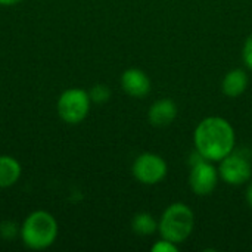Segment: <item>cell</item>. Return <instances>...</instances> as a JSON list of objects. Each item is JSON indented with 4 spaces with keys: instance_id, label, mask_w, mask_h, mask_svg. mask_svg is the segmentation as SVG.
<instances>
[{
    "instance_id": "cell-1",
    "label": "cell",
    "mask_w": 252,
    "mask_h": 252,
    "mask_svg": "<svg viewBox=\"0 0 252 252\" xmlns=\"http://www.w3.org/2000/svg\"><path fill=\"white\" fill-rule=\"evenodd\" d=\"M193 145L202 158L220 162L235 151L236 133L226 118L211 115L198 123L193 131Z\"/></svg>"
},
{
    "instance_id": "cell-2",
    "label": "cell",
    "mask_w": 252,
    "mask_h": 252,
    "mask_svg": "<svg viewBox=\"0 0 252 252\" xmlns=\"http://www.w3.org/2000/svg\"><path fill=\"white\" fill-rule=\"evenodd\" d=\"M195 229V213L185 202H174L168 205L158 221V232L161 238L177 245L189 239Z\"/></svg>"
},
{
    "instance_id": "cell-3",
    "label": "cell",
    "mask_w": 252,
    "mask_h": 252,
    "mask_svg": "<svg viewBox=\"0 0 252 252\" xmlns=\"http://www.w3.org/2000/svg\"><path fill=\"white\" fill-rule=\"evenodd\" d=\"M21 238L30 250H46L58 238V221L47 211H34L22 224Z\"/></svg>"
},
{
    "instance_id": "cell-4",
    "label": "cell",
    "mask_w": 252,
    "mask_h": 252,
    "mask_svg": "<svg viewBox=\"0 0 252 252\" xmlns=\"http://www.w3.org/2000/svg\"><path fill=\"white\" fill-rule=\"evenodd\" d=\"M220 180L219 168L216 165L202 158L198 152L195 159H190V173H189V188L198 196L211 195Z\"/></svg>"
},
{
    "instance_id": "cell-5",
    "label": "cell",
    "mask_w": 252,
    "mask_h": 252,
    "mask_svg": "<svg viewBox=\"0 0 252 252\" xmlns=\"http://www.w3.org/2000/svg\"><path fill=\"white\" fill-rule=\"evenodd\" d=\"M89 92L83 89H68L58 99V114L68 124H80L90 111Z\"/></svg>"
},
{
    "instance_id": "cell-6",
    "label": "cell",
    "mask_w": 252,
    "mask_h": 252,
    "mask_svg": "<svg viewBox=\"0 0 252 252\" xmlns=\"http://www.w3.org/2000/svg\"><path fill=\"white\" fill-rule=\"evenodd\" d=\"M131 173L139 183L154 186L161 183L167 177L168 164L161 155L154 152H145L134 159Z\"/></svg>"
},
{
    "instance_id": "cell-7",
    "label": "cell",
    "mask_w": 252,
    "mask_h": 252,
    "mask_svg": "<svg viewBox=\"0 0 252 252\" xmlns=\"http://www.w3.org/2000/svg\"><path fill=\"white\" fill-rule=\"evenodd\" d=\"M220 179L230 186H241L252 179L251 161L238 152H232L220 161L219 165Z\"/></svg>"
},
{
    "instance_id": "cell-8",
    "label": "cell",
    "mask_w": 252,
    "mask_h": 252,
    "mask_svg": "<svg viewBox=\"0 0 252 252\" xmlns=\"http://www.w3.org/2000/svg\"><path fill=\"white\" fill-rule=\"evenodd\" d=\"M121 87L123 90L136 99L145 97L149 94L151 92V78L148 77V74L139 68H128L121 74Z\"/></svg>"
},
{
    "instance_id": "cell-9",
    "label": "cell",
    "mask_w": 252,
    "mask_h": 252,
    "mask_svg": "<svg viewBox=\"0 0 252 252\" xmlns=\"http://www.w3.org/2000/svg\"><path fill=\"white\" fill-rule=\"evenodd\" d=\"M177 105L170 97H162L155 100L149 111H148V120L152 127L157 128H165L174 123L177 118Z\"/></svg>"
},
{
    "instance_id": "cell-10",
    "label": "cell",
    "mask_w": 252,
    "mask_h": 252,
    "mask_svg": "<svg viewBox=\"0 0 252 252\" xmlns=\"http://www.w3.org/2000/svg\"><path fill=\"white\" fill-rule=\"evenodd\" d=\"M250 84V77L245 69L235 68L229 71L223 81H221V90L227 97H239L245 93Z\"/></svg>"
},
{
    "instance_id": "cell-11",
    "label": "cell",
    "mask_w": 252,
    "mask_h": 252,
    "mask_svg": "<svg viewBox=\"0 0 252 252\" xmlns=\"http://www.w3.org/2000/svg\"><path fill=\"white\" fill-rule=\"evenodd\" d=\"M21 164L7 155L0 157V188L13 186L21 177Z\"/></svg>"
},
{
    "instance_id": "cell-12",
    "label": "cell",
    "mask_w": 252,
    "mask_h": 252,
    "mask_svg": "<svg viewBox=\"0 0 252 252\" xmlns=\"http://www.w3.org/2000/svg\"><path fill=\"white\" fill-rule=\"evenodd\" d=\"M131 229L140 236H151L158 232V221L149 213H139L131 220Z\"/></svg>"
},
{
    "instance_id": "cell-13",
    "label": "cell",
    "mask_w": 252,
    "mask_h": 252,
    "mask_svg": "<svg viewBox=\"0 0 252 252\" xmlns=\"http://www.w3.org/2000/svg\"><path fill=\"white\" fill-rule=\"evenodd\" d=\"M89 96L93 103H106L111 99V90L105 84H96L90 89Z\"/></svg>"
},
{
    "instance_id": "cell-14",
    "label": "cell",
    "mask_w": 252,
    "mask_h": 252,
    "mask_svg": "<svg viewBox=\"0 0 252 252\" xmlns=\"http://www.w3.org/2000/svg\"><path fill=\"white\" fill-rule=\"evenodd\" d=\"M152 252H177L179 251V245L171 242V241H167L164 238H161L159 241H157L152 248H151Z\"/></svg>"
},
{
    "instance_id": "cell-15",
    "label": "cell",
    "mask_w": 252,
    "mask_h": 252,
    "mask_svg": "<svg viewBox=\"0 0 252 252\" xmlns=\"http://www.w3.org/2000/svg\"><path fill=\"white\" fill-rule=\"evenodd\" d=\"M242 61L245 63V66L252 71V34H250L244 43V47H242Z\"/></svg>"
},
{
    "instance_id": "cell-16",
    "label": "cell",
    "mask_w": 252,
    "mask_h": 252,
    "mask_svg": "<svg viewBox=\"0 0 252 252\" xmlns=\"http://www.w3.org/2000/svg\"><path fill=\"white\" fill-rule=\"evenodd\" d=\"M16 230H18V227H16L15 223L4 221V223L0 224V233H1V236L6 238V239H12V238L16 235Z\"/></svg>"
},
{
    "instance_id": "cell-17",
    "label": "cell",
    "mask_w": 252,
    "mask_h": 252,
    "mask_svg": "<svg viewBox=\"0 0 252 252\" xmlns=\"http://www.w3.org/2000/svg\"><path fill=\"white\" fill-rule=\"evenodd\" d=\"M247 202L248 205L252 208V182L250 180V185H248V189H247Z\"/></svg>"
},
{
    "instance_id": "cell-18",
    "label": "cell",
    "mask_w": 252,
    "mask_h": 252,
    "mask_svg": "<svg viewBox=\"0 0 252 252\" xmlns=\"http://www.w3.org/2000/svg\"><path fill=\"white\" fill-rule=\"evenodd\" d=\"M19 1H22V0H0V4L1 6H13V4H18Z\"/></svg>"
}]
</instances>
